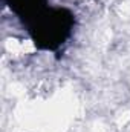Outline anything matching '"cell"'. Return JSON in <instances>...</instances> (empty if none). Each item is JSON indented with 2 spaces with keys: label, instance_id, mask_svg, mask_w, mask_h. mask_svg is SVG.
<instances>
[{
  "label": "cell",
  "instance_id": "cell-1",
  "mask_svg": "<svg viewBox=\"0 0 130 132\" xmlns=\"http://www.w3.org/2000/svg\"><path fill=\"white\" fill-rule=\"evenodd\" d=\"M73 23L75 19L70 11L64 8H48L26 26L37 48L55 51L69 38Z\"/></svg>",
  "mask_w": 130,
  "mask_h": 132
},
{
  "label": "cell",
  "instance_id": "cell-2",
  "mask_svg": "<svg viewBox=\"0 0 130 132\" xmlns=\"http://www.w3.org/2000/svg\"><path fill=\"white\" fill-rule=\"evenodd\" d=\"M48 0H8L9 8L28 25L37 15H40L46 8Z\"/></svg>",
  "mask_w": 130,
  "mask_h": 132
}]
</instances>
